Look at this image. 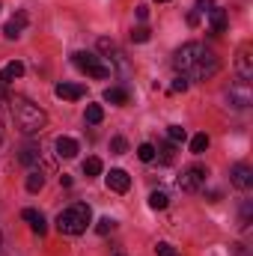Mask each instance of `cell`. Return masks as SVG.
Masks as SVG:
<instances>
[{"label": "cell", "instance_id": "obj_11", "mask_svg": "<svg viewBox=\"0 0 253 256\" xmlns=\"http://www.w3.org/2000/svg\"><path fill=\"white\" fill-rule=\"evenodd\" d=\"M57 98H66V102H78L86 96V86L84 84H57Z\"/></svg>", "mask_w": 253, "mask_h": 256}, {"label": "cell", "instance_id": "obj_34", "mask_svg": "<svg viewBox=\"0 0 253 256\" xmlns=\"http://www.w3.org/2000/svg\"><path fill=\"white\" fill-rule=\"evenodd\" d=\"M188 24H190V27H196V24H200V12H190V15H188Z\"/></svg>", "mask_w": 253, "mask_h": 256}, {"label": "cell", "instance_id": "obj_39", "mask_svg": "<svg viewBox=\"0 0 253 256\" xmlns=\"http://www.w3.org/2000/svg\"><path fill=\"white\" fill-rule=\"evenodd\" d=\"M116 256H122V254H116Z\"/></svg>", "mask_w": 253, "mask_h": 256}, {"label": "cell", "instance_id": "obj_37", "mask_svg": "<svg viewBox=\"0 0 253 256\" xmlns=\"http://www.w3.org/2000/svg\"><path fill=\"white\" fill-rule=\"evenodd\" d=\"M155 3H167V0H155Z\"/></svg>", "mask_w": 253, "mask_h": 256}, {"label": "cell", "instance_id": "obj_26", "mask_svg": "<svg viewBox=\"0 0 253 256\" xmlns=\"http://www.w3.org/2000/svg\"><path fill=\"white\" fill-rule=\"evenodd\" d=\"M250 224H253V206H250V202H244V206H242V230L248 232V230H250Z\"/></svg>", "mask_w": 253, "mask_h": 256}, {"label": "cell", "instance_id": "obj_36", "mask_svg": "<svg viewBox=\"0 0 253 256\" xmlns=\"http://www.w3.org/2000/svg\"><path fill=\"white\" fill-rule=\"evenodd\" d=\"M0 248H3V232H0Z\"/></svg>", "mask_w": 253, "mask_h": 256}, {"label": "cell", "instance_id": "obj_25", "mask_svg": "<svg viewBox=\"0 0 253 256\" xmlns=\"http://www.w3.org/2000/svg\"><path fill=\"white\" fill-rule=\"evenodd\" d=\"M137 158H140L143 164L155 161V146H152V143H140V146H137Z\"/></svg>", "mask_w": 253, "mask_h": 256}, {"label": "cell", "instance_id": "obj_5", "mask_svg": "<svg viewBox=\"0 0 253 256\" xmlns=\"http://www.w3.org/2000/svg\"><path fill=\"white\" fill-rule=\"evenodd\" d=\"M206 179H208V170H206L202 164H190V167L182 170V176L176 179V185H179L185 194H196V191H202Z\"/></svg>", "mask_w": 253, "mask_h": 256}, {"label": "cell", "instance_id": "obj_1", "mask_svg": "<svg viewBox=\"0 0 253 256\" xmlns=\"http://www.w3.org/2000/svg\"><path fill=\"white\" fill-rule=\"evenodd\" d=\"M173 66L188 80H212L220 72V60L214 57V51L206 48V45H200V42L182 45L176 51V57H173Z\"/></svg>", "mask_w": 253, "mask_h": 256}, {"label": "cell", "instance_id": "obj_15", "mask_svg": "<svg viewBox=\"0 0 253 256\" xmlns=\"http://www.w3.org/2000/svg\"><path fill=\"white\" fill-rule=\"evenodd\" d=\"M21 218H24V220H30V226H33L39 236H45V232H48V224H45L42 212H36V208H24V212H21Z\"/></svg>", "mask_w": 253, "mask_h": 256}, {"label": "cell", "instance_id": "obj_30", "mask_svg": "<svg viewBox=\"0 0 253 256\" xmlns=\"http://www.w3.org/2000/svg\"><path fill=\"white\" fill-rule=\"evenodd\" d=\"M110 230H114V220H110V218H102V220H98V226H96V232H98V236H108Z\"/></svg>", "mask_w": 253, "mask_h": 256}, {"label": "cell", "instance_id": "obj_10", "mask_svg": "<svg viewBox=\"0 0 253 256\" xmlns=\"http://www.w3.org/2000/svg\"><path fill=\"white\" fill-rule=\"evenodd\" d=\"M104 182H108V188L116 194H126L128 188H131V179H128L126 170H110L108 176H104Z\"/></svg>", "mask_w": 253, "mask_h": 256}, {"label": "cell", "instance_id": "obj_12", "mask_svg": "<svg viewBox=\"0 0 253 256\" xmlns=\"http://www.w3.org/2000/svg\"><path fill=\"white\" fill-rule=\"evenodd\" d=\"M24 27H27V12H18L15 18H9V21H6L3 36H6V39H18V36L24 33Z\"/></svg>", "mask_w": 253, "mask_h": 256}, {"label": "cell", "instance_id": "obj_18", "mask_svg": "<svg viewBox=\"0 0 253 256\" xmlns=\"http://www.w3.org/2000/svg\"><path fill=\"white\" fill-rule=\"evenodd\" d=\"M155 158L161 161V164H173V158H176V143H161L158 149H155Z\"/></svg>", "mask_w": 253, "mask_h": 256}, {"label": "cell", "instance_id": "obj_14", "mask_svg": "<svg viewBox=\"0 0 253 256\" xmlns=\"http://www.w3.org/2000/svg\"><path fill=\"white\" fill-rule=\"evenodd\" d=\"M54 149H57L60 158H74L78 155V140L74 137H57L54 140Z\"/></svg>", "mask_w": 253, "mask_h": 256}, {"label": "cell", "instance_id": "obj_22", "mask_svg": "<svg viewBox=\"0 0 253 256\" xmlns=\"http://www.w3.org/2000/svg\"><path fill=\"white\" fill-rule=\"evenodd\" d=\"M98 173H102V158H96V155L86 158V161H84V176L92 179V176H98Z\"/></svg>", "mask_w": 253, "mask_h": 256}, {"label": "cell", "instance_id": "obj_32", "mask_svg": "<svg viewBox=\"0 0 253 256\" xmlns=\"http://www.w3.org/2000/svg\"><path fill=\"white\" fill-rule=\"evenodd\" d=\"M155 254H158V256H182V254H176V250H173V244H167V242H161V244L155 248Z\"/></svg>", "mask_w": 253, "mask_h": 256}, {"label": "cell", "instance_id": "obj_6", "mask_svg": "<svg viewBox=\"0 0 253 256\" xmlns=\"http://www.w3.org/2000/svg\"><path fill=\"white\" fill-rule=\"evenodd\" d=\"M226 98H230V104L232 108H248L253 102V92H250V84H244V80H238V84H232L230 90H226Z\"/></svg>", "mask_w": 253, "mask_h": 256}, {"label": "cell", "instance_id": "obj_31", "mask_svg": "<svg viewBox=\"0 0 253 256\" xmlns=\"http://www.w3.org/2000/svg\"><path fill=\"white\" fill-rule=\"evenodd\" d=\"M214 9V0H196V9L194 12H200V15H208Z\"/></svg>", "mask_w": 253, "mask_h": 256}, {"label": "cell", "instance_id": "obj_2", "mask_svg": "<svg viewBox=\"0 0 253 256\" xmlns=\"http://www.w3.org/2000/svg\"><path fill=\"white\" fill-rule=\"evenodd\" d=\"M9 110H12L15 128H18L21 134H27V137L42 134L45 126H48V114H45L39 104H33L30 98H24V96H12V98H9Z\"/></svg>", "mask_w": 253, "mask_h": 256}, {"label": "cell", "instance_id": "obj_33", "mask_svg": "<svg viewBox=\"0 0 253 256\" xmlns=\"http://www.w3.org/2000/svg\"><path fill=\"white\" fill-rule=\"evenodd\" d=\"M137 18L146 21V18H149V6H137Z\"/></svg>", "mask_w": 253, "mask_h": 256}, {"label": "cell", "instance_id": "obj_19", "mask_svg": "<svg viewBox=\"0 0 253 256\" xmlns=\"http://www.w3.org/2000/svg\"><path fill=\"white\" fill-rule=\"evenodd\" d=\"M84 120H86L90 126H98V122L104 120V108H102V104H86V114H84Z\"/></svg>", "mask_w": 253, "mask_h": 256}, {"label": "cell", "instance_id": "obj_16", "mask_svg": "<svg viewBox=\"0 0 253 256\" xmlns=\"http://www.w3.org/2000/svg\"><path fill=\"white\" fill-rule=\"evenodd\" d=\"M21 74H24V63H18V60H15V63H9V66H3V68H0V84H6V86H9V84H12V80H18Z\"/></svg>", "mask_w": 253, "mask_h": 256}, {"label": "cell", "instance_id": "obj_35", "mask_svg": "<svg viewBox=\"0 0 253 256\" xmlns=\"http://www.w3.org/2000/svg\"><path fill=\"white\" fill-rule=\"evenodd\" d=\"M60 185H63V188H72V176H66L63 173V176H60Z\"/></svg>", "mask_w": 253, "mask_h": 256}, {"label": "cell", "instance_id": "obj_23", "mask_svg": "<svg viewBox=\"0 0 253 256\" xmlns=\"http://www.w3.org/2000/svg\"><path fill=\"white\" fill-rule=\"evenodd\" d=\"M185 137H188V131H185L182 126H170L167 128V140H170V143L179 146V143H185Z\"/></svg>", "mask_w": 253, "mask_h": 256}, {"label": "cell", "instance_id": "obj_9", "mask_svg": "<svg viewBox=\"0 0 253 256\" xmlns=\"http://www.w3.org/2000/svg\"><path fill=\"white\" fill-rule=\"evenodd\" d=\"M208 30H212V36H220V33H226V27H230V15H226V9H220V6H214L208 15Z\"/></svg>", "mask_w": 253, "mask_h": 256}, {"label": "cell", "instance_id": "obj_20", "mask_svg": "<svg viewBox=\"0 0 253 256\" xmlns=\"http://www.w3.org/2000/svg\"><path fill=\"white\" fill-rule=\"evenodd\" d=\"M45 188V176H42V170H30V176H27V191L36 194Z\"/></svg>", "mask_w": 253, "mask_h": 256}, {"label": "cell", "instance_id": "obj_21", "mask_svg": "<svg viewBox=\"0 0 253 256\" xmlns=\"http://www.w3.org/2000/svg\"><path fill=\"white\" fill-rule=\"evenodd\" d=\"M149 206H152L155 212H161V208H167V206H170V196H167L164 191H152V194H149Z\"/></svg>", "mask_w": 253, "mask_h": 256}, {"label": "cell", "instance_id": "obj_29", "mask_svg": "<svg viewBox=\"0 0 253 256\" xmlns=\"http://www.w3.org/2000/svg\"><path fill=\"white\" fill-rule=\"evenodd\" d=\"M131 39H134V42H140V45H143V42H149V27H137V30H131Z\"/></svg>", "mask_w": 253, "mask_h": 256}, {"label": "cell", "instance_id": "obj_28", "mask_svg": "<svg viewBox=\"0 0 253 256\" xmlns=\"http://www.w3.org/2000/svg\"><path fill=\"white\" fill-rule=\"evenodd\" d=\"M126 149H128L126 137H114V140H110V152H114V155H122Z\"/></svg>", "mask_w": 253, "mask_h": 256}, {"label": "cell", "instance_id": "obj_17", "mask_svg": "<svg viewBox=\"0 0 253 256\" xmlns=\"http://www.w3.org/2000/svg\"><path fill=\"white\" fill-rule=\"evenodd\" d=\"M104 102H110V104H128V90H122V86H108L104 90Z\"/></svg>", "mask_w": 253, "mask_h": 256}, {"label": "cell", "instance_id": "obj_38", "mask_svg": "<svg viewBox=\"0 0 253 256\" xmlns=\"http://www.w3.org/2000/svg\"><path fill=\"white\" fill-rule=\"evenodd\" d=\"M0 131H3V122H0Z\"/></svg>", "mask_w": 253, "mask_h": 256}, {"label": "cell", "instance_id": "obj_27", "mask_svg": "<svg viewBox=\"0 0 253 256\" xmlns=\"http://www.w3.org/2000/svg\"><path fill=\"white\" fill-rule=\"evenodd\" d=\"M190 80L188 78H182V74H176V80H173V86H170V92H188Z\"/></svg>", "mask_w": 253, "mask_h": 256}, {"label": "cell", "instance_id": "obj_3", "mask_svg": "<svg viewBox=\"0 0 253 256\" xmlns=\"http://www.w3.org/2000/svg\"><path fill=\"white\" fill-rule=\"evenodd\" d=\"M90 220H92L90 206H86V202H72L68 208H63V212L57 214V230H60L63 236H80V232L90 226Z\"/></svg>", "mask_w": 253, "mask_h": 256}, {"label": "cell", "instance_id": "obj_4", "mask_svg": "<svg viewBox=\"0 0 253 256\" xmlns=\"http://www.w3.org/2000/svg\"><path fill=\"white\" fill-rule=\"evenodd\" d=\"M74 66H78L84 74L96 78V80H104V78L114 74V68H110V63H104V57L90 54V51H78V54H74Z\"/></svg>", "mask_w": 253, "mask_h": 256}, {"label": "cell", "instance_id": "obj_13", "mask_svg": "<svg viewBox=\"0 0 253 256\" xmlns=\"http://www.w3.org/2000/svg\"><path fill=\"white\" fill-rule=\"evenodd\" d=\"M18 161H21L24 167L39 170V164H42V149H39V146H24V149H21V155H18Z\"/></svg>", "mask_w": 253, "mask_h": 256}, {"label": "cell", "instance_id": "obj_7", "mask_svg": "<svg viewBox=\"0 0 253 256\" xmlns=\"http://www.w3.org/2000/svg\"><path fill=\"white\" fill-rule=\"evenodd\" d=\"M236 68H238V78H242L244 84H250L253 80V45H242V48H238Z\"/></svg>", "mask_w": 253, "mask_h": 256}, {"label": "cell", "instance_id": "obj_8", "mask_svg": "<svg viewBox=\"0 0 253 256\" xmlns=\"http://www.w3.org/2000/svg\"><path fill=\"white\" fill-rule=\"evenodd\" d=\"M230 179H232V185H236L238 191H250L253 188V167L250 164H236V167L230 170Z\"/></svg>", "mask_w": 253, "mask_h": 256}, {"label": "cell", "instance_id": "obj_24", "mask_svg": "<svg viewBox=\"0 0 253 256\" xmlns=\"http://www.w3.org/2000/svg\"><path fill=\"white\" fill-rule=\"evenodd\" d=\"M206 149H208V134H196V137L190 140V152H194V155H202Z\"/></svg>", "mask_w": 253, "mask_h": 256}]
</instances>
